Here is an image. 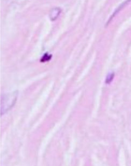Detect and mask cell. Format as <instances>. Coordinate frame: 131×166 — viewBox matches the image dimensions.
<instances>
[{"mask_svg": "<svg viewBox=\"0 0 131 166\" xmlns=\"http://www.w3.org/2000/svg\"><path fill=\"white\" fill-rule=\"evenodd\" d=\"M17 95V92H12L2 96L1 102V113L2 115L6 113L14 106Z\"/></svg>", "mask_w": 131, "mask_h": 166, "instance_id": "1", "label": "cell"}, {"mask_svg": "<svg viewBox=\"0 0 131 166\" xmlns=\"http://www.w3.org/2000/svg\"><path fill=\"white\" fill-rule=\"evenodd\" d=\"M113 77H114V74H111L108 75V77L106 78V83H110L111 82L112 80V79L113 78Z\"/></svg>", "mask_w": 131, "mask_h": 166, "instance_id": "2", "label": "cell"}]
</instances>
